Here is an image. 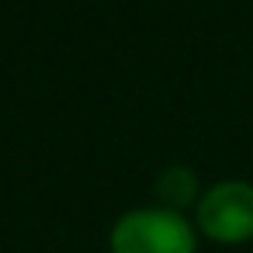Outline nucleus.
<instances>
[{
	"instance_id": "1",
	"label": "nucleus",
	"mask_w": 253,
	"mask_h": 253,
	"mask_svg": "<svg viewBox=\"0 0 253 253\" xmlns=\"http://www.w3.org/2000/svg\"><path fill=\"white\" fill-rule=\"evenodd\" d=\"M111 253H198V236L180 211L163 205L125 211L108 236Z\"/></svg>"
},
{
	"instance_id": "2",
	"label": "nucleus",
	"mask_w": 253,
	"mask_h": 253,
	"mask_svg": "<svg viewBox=\"0 0 253 253\" xmlns=\"http://www.w3.org/2000/svg\"><path fill=\"white\" fill-rule=\"evenodd\" d=\"M194 222L201 236L236 246L253 239V184L246 180H222L198 198Z\"/></svg>"
},
{
	"instance_id": "3",
	"label": "nucleus",
	"mask_w": 253,
	"mask_h": 253,
	"mask_svg": "<svg viewBox=\"0 0 253 253\" xmlns=\"http://www.w3.org/2000/svg\"><path fill=\"white\" fill-rule=\"evenodd\" d=\"M194 173L191 170H184V167H170L160 180H156V194H160V201H163V208H170V211H180L184 205H191L194 201Z\"/></svg>"
}]
</instances>
